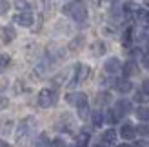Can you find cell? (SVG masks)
<instances>
[{
    "label": "cell",
    "instance_id": "cell-1",
    "mask_svg": "<svg viewBox=\"0 0 149 147\" xmlns=\"http://www.w3.org/2000/svg\"><path fill=\"white\" fill-rule=\"evenodd\" d=\"M35 131H36V118L35 116H26L24 120H20L17 127V142L20 145H27L33 140Z\"/></svg>",
    "mask_w": 149,
    "mask_h": 147
},
{
    "label": "cell",
    "instance_id": "cell-2",
    "mask_svg": "<svg viewBox=\"0 0 149 147\" xmlns=\"http://www.w3.org/2000/svg\"><path fill=\"white\" fill-rule=\"evenodd\" d=\"M62 11L65 15H69L74 22H80V24L87 20V9H86V6L80 4V2H68V4L64 6Z\"/></svg>",
    "mask_w": 149,
    "mask_h": 147
},
{
    "label": "cell",
    "instance_id": "cell-3",
    "mask_svg": "<svg viewBox=\"0 0 149 147\" xmlns=\"http://www.w3.org/2000/svg\"><path fill=\"white\" fill-rule=\"evenodd\" d=\"M36 102H38V105L47 109L51 105L56 104V93L55 89H49V87H44V89L38 91V96H36Z\"/></svg>",
    "mask_w": 149,
    "mask_h": 147
},
{
    "label": "cell",
    "instance_id": "cell-4",
    "mask_svg": "<svg viewBox=\"0 0 149 147\" xmlns=\"http://www.w3.org/2000/svg\"><path fill=\"white\" fill-rule=\"evenodd\" d=\"M87 75H89V67H87V65L86 64H77V65H74V73H73V78H71L69 85L74 87L77 84L84 82V80L87 78Z\"/></svg>",
    "mask_w": 149,
    "mask_h": 147
},
{
    "label": "cell",
    "instance_id": "cell-5",
    "mask_svg": "<svg viewBox=\"0 0 149 147\" xmlns=\"http://www.w3.org/2000/svg\"><path fill=\"white\" fill-rule=\"evenodd\" d=\"M65 102L74 105V107L86 105L87 104V94L86 93H69V94H65Z\"/></svg>",
    "mask_w": 149,
    "mask_h": 147
},
{
    "label": "cell",
    "instance_id": "cell-6",
    "mask_svg": "<svg viewBox=\"0 0 149 147\" xmlns=\"http://www.w3.org/2000/svg\"><path fill=\"white\" fill-rule=\"evenodd\" d=\"M33 22H35L33 13H17L13 17V24H18L22 27H31Z\"/></svg>",
    "mask_w": 149,
    "mask_h": 147
},
{
    "label": "cell",
    "instance_id": "cell-7",
    "mask_svg": "<svg viewBox=\"0 0 149 147\" xmlns=\"http://www.w3.org/2000/svg\"><path fill=\"white\" fill-rule=\"evenodd\" d=\"M122 69V62L118 60L116 56H113V58H107L106 62H104V71L107 73V75H116L118 71Z\"/></svg>",
    "mask_w": 149,
    "mask_h": 147
},
{
    "label": "cell",
    "instance_id": "cell-8",
    "mask_svg": "<svg viewBox=\"0 0 149 147\" xmlns=\"http://www.w3.org/2000/svg\"><path fill=\"white\" fill-rule=\"evenodd\" d=\"M113 85H115V89H116L118 93H122V94L129 93V91L133 89V84L129 82L127 78H116L115 82H113Z\"/></svg>",
    "mask_w": 149,
    "mask_h": 147
},
{
    "label": "cell",
    "instance_id": "cell-9",
    "mask_svg": "<svg viewBox=\"0 0 149 147\" xmlns=\"http://www.w3.org/2000/svg\"><path fill=\"white\" fill-rule=\"evenodd\" d=\"M120 136L124 138V140H135V136H136V129L133 127V123L129 122H125L124 126L120 127Z\"/></svg>",
    "mask_w": 149,
    "mask_h": 147
},
{
    "label": "cell",
    "instance_id": "cell-10",
    "mask_svg": "<svg viewBox=\"0 0 149 147\" xmlns=\"http://www.w3.org/2000/svg\"><path fill=\"white\" fill-rule=\"evenodd\" d=\"M115 111L118 113V116H122V114H127V113H131L133 111V105H131V102L129 100H124V98H120L115 104Z\"/></svg>",
    "mask_w": 149,
    "mask_h": 147
},
{
    "label": "cell",
    "instance_id": "cell-11",
    "mask_svg": "<svg viewBox=\"0 0 149 147\" xmlns=\"http://www.w3.org/2000/svg\"><path fill=\"white\" fill-rule=\"evenodd\" d=\"M0 38H2L4 44H9L17 38V33H15V29L11 26H6V27H0Z\"/></svg>",
    "mask_w": 149,
    "mask_h": 147
},
{
    "label": "cell",
    "instance_id": "cell-12",
    "mask_svg": "<svg viewBox=\"0 0 149 147\" xmlns=\"http://www.w3.org/2000/svg\"><path fill=\"white\" fill-rule=\"evenodd\" d=\"M116 142V131L115 129H107L102 133V144L104 145H115Z\"/></svg>",
    "mask_w": 149,
    "mask_h": 147
},
{
    "label": "cell",
    "instance_id": "cell-13",
    "mask_svg": "<svg viewBox=\"0 0 149 147\" xmlns=\"http://www.w3.org/2000/svg\"><path fill=\"white\" fill-rule=\"evenodd\" d=\"M122 71H124V75H125V76H133V75H136V73H138L136 62H135V60H127V62L122 65Z\"/></svg>",
    "mask_w": 149,
    "mask_h": 147
},
{
    "label": "cell",
    "instance_id": "cell-14",
    "mask_svg": "<svg viewBox=\"0 0 149 147\" xmlns=\"http://www.w3.org/2000/svg\"><path fill=\"white\" fill-rule=\"evenodd\" d=\"M109 100H111V94L107 91H102V93H98L95 96V105L96 107H104V105L109 104Z\"/></svg>",
    "mask_w": 149,
    "mask_h": 147
},
{
    "label": "cell",
    "instance_id": "cell-15",
    "mask_svg": "<svg viewBox=\"0 0 149 147\" xmlns=\"http://www.w3.org/2000/svg\"><path fill=\"white\" fill-rule=\"evenodd\" d=\"M35 147H51V140H49L47 133H40L35 138Z\"/></svg>",
    "mask_w": 149,
    "mask_h": 147
},
{
    "label": "cell",
    "instance_id": "cell-16",
    "mask_svg": "<svg viewBox=\"0 0 149 147\" xmlns=\"http://www.w3.org/2000/svg\"><path fill=\"white\" fill-rule=\"evenodd\" d=\"M89 133L87 131H82V133H78V136H77V147H87L89 145Z\"/></svg>",
    "mask_w": 149,
    "mask_h": 147
},
{
    "label": "cell",
    "instance_id": "cell-17",
    "mask_svg": "<svg viewBox=\"0 0 149 147\" xmlns=\"http://www.w3.org/2000/svg\"><path fill=\"white\" fill-rule=\"evenodd\" d=\"M104 120H106V116L102 114V111H93V114H91V122H93V127H102Z\"/></svg>",
    "mask_w": 149,
    "mask_h": 147
},
{
    "label": "cell",
    "instance_id": "cell-18",
    "mask_svg": "<svg viewBox=\"0 0 149 147\" xmlns=\"http://www.w3.org/2000/svg\"><path fill=\"white\" fill-rule=\"evenodd\" d=\"M135 114H136V118L140 122H149V107H142V105H140L135 111Z\"/></svg>",
    "mask_w": 149,
    "mask_h": 147
},
{
    "label": "cell",
    "instance_id": "cell-19",
    "mask_svg": "<svg viewBox=\"0 0 149 147\" xmlns=\"http://www.w3.org/2000/svg\"><path fill=\"white\" fill-rule=\"evenodd\" d=\"M82 46H84V38H82V36H77V38H73V40L69 42L68 49H69V51H78Z\"/></svg>",
    "mask_w": 149,
    "mask_h": 147
},
{
    "label": "cell",
    "instance_id": "cell-20",
    "mask_svg": "<svg viewBox=\"0 0 149 147\" xmlns=\"http://www.w3.org/2000/svg\"><path fill=\"white\" fill-rule=\"evenodd\" d=\"M147 100H149V94L144 89L135 93V102H138V104H144V102H147Z\"/></svg>",
    "mask_w": 149,
    "mask_h": 147
},
{
    "label": "cell",
    "instance_id": "cell-21",
    "mask_svg": "<svg viewBox=\"0 0 149 147\" xmlns=\"http://www.w3.org/2000/svg\"><path fill=\"white\" fill-rule=\"evenodd\" d=\"M136 135H140L142 138H149V126L147 123H140L136 127Z\"/></svg>",
    "mask_w": 149,
    "mask_h": 147
},
{
    "label": "cell",
    "instance_id": "cell-22",
    "mask_svg": "<svg viewBox=\"0 0 149 147\" xmlns=\"http://www.w3.org/2000/svg\"><path fill=\"white\" fill-rule=\"evenodd\" d=\"M118 118H120V116H118V113L115 111V109H109V111H107V114H106V120H107L109 123H115V122H118Z\"/></svg>",
    "mask_w": 149,
    "mask_h": 147
},
{
    "label": "cell",
    "instance_id": "cell-23",
    "mask_svg": "<svg viewBox=\"0 0 149 147\" xmlns=\"http://www.w3.org/2000/svg\"><path fill=\"white\" fill-rule=\"evenodd\" d=\"M9 65V56L7 55H0V73H4Z\"/></svg>",
    "mask_w": 149,
    "mask_h": 147
},
{
    "label": "cell",
    "instance_id": "cell-24",
    "mask_svg": "<svg viewBox=\"0 0 149 147\" xmlns=\"http://www.w3.org/2000/svg\"><path fill=\"white\" fill-rule=\"evenodd\" d=\"M131 40H133V29L129 27L127 31L124 33V38H122V44H124V46H129V44H131Z\"/></svg>",
    "mask_w": 149,
    "mask_h": 147
},
{
    "label": "cell",
    "instance_id": "cell-25",
    "mask_svg": "<svg viewBox=\"0 0 149 147\" xmlns=\"http://www.w3.org/2000/svg\"><path fill=\"white\" fill-rule=\"evenodd\" d=\"M17 7L22 9V13H31V4L29 2H17Z\"/></svg>",
    "mask_w": 149,
    "mask_h": 147
},
{
    "label": "cell",
    "instance_id": "cell-26",
    "mask_svg": "<svg viewBox=\"0 0 149 147\" xmlns=\"http://www.w3.org/2000/svg\"><path fill=\"white\" fill-rule=\"evenodd\" d=\"M87 111H89V105H87V104H86V105L77 107V113H78L80 118H86V116H87Z\"/></svg>",
    "mask_w": 149,
    "mask_h": 147
},
{
    "label": "cell",
    "instance_id": "cell-27",
    "mask_svg": "<svg viewBox=\"0 0 149 147\" xmlns=\"http://www.w3.org/2000/svg\"><path fill=\"white\" fill-rule=\"evenodd\" d=\"M142 65H144L146 69H149V51L142 55Z\"/></svg>",
    "mask_w": 149,
    "mask_h": 147
},
{
    "label": "cell",
    "instance_id": "cell-28",
    "mask_svg": "<svg viewBox=\"0 0 149 147\" xmlns=\"http://www.w3.org/2000/svg\"><path fill=\"white\" fill-rule=\"evenodd\" d=\"M9 9V2H0V15H6Z\"/></svg>",
    "mask_w": 149,
    "mask_h": 147
},
{
    "label": "cell",
    "instance_id": "cell-29",
    "mask_svg": "<svg viewBox=\"0 0 149 147\" xmlns=\"http://www.w3.org/2000/svg\"><path fill=\"white\" fill-rule=\"evenodd\" d=\"M7 104H9V100H7L6 96H0V109H6Z\"/></svg>",
    "mask_w": 149,
    "mask_h": 147
},
{
    "label": "cell",
    "instance_id": "cell-30",
    "mask_svg": "<svg viewBox=\"0 0 149 147\" xmlns=\"http://www.w3.org/2000/svg\"><path fill=\"white\" fill-rule=\"evenodd\" d=\"M53 144H55V147H68V145L64 144V140H62V138H56V140H55Z\"/></svg>",
    "mask_w": 149,
    "mask_h": 147
},
{
    "label": "cell",
    "instance_id": "cell-31",
    "mask_svg": "<svg viewBox=\"0 0 149 147\" xmlns=\"http://www.w3.org/2000/svg\"><path fill=\"white\" fill-rule=\"evenodd\" d=\"M133 147H147V145H146V142H135Z\"/></svg>",
    "mask_w": 149,
    "mask_h": 147
},
{
    "label": "cell",
    "instance_id": "cell-32",
    "mask_svg": "<svg viewBox=\"0 0 149 147\" xmlns=\"http://www.w3.org/2000/svg\"><path fill=\"white\" fill-rule=\"evenodd\" d=\"M144 91L149 94V80H146V82H144Z\"/></svg>",
    "mask_w": 149,
    "mask_h": 147
},
{
    "label": "cell",
    "instance_id": "cell-33",
    "mask_svg": "<svg viewBox=\"0 0 149 147\" xmlns=\"http://www.w3.org/2000/svg\"><path fill=\"white\" fill-rule=\"evenodd\" d=\"M0 147H9V145H7V144H6L4 140H0Z\"/></svg>",
    "mask_w": 149,
    "mask_h": 147
},
{
    "label": "cell",
    "instance_id": "cell-34",
    "mask_svg": "<svg viewBox=\"0 0 149 147\" xmlns=\"http://www.w3.org/2000/svg\"><path fill=\"white\" fill-rule=\"evenodd\" d=\"M93 147H106L104 144H96V145H93Z\"/></svg>",
    "mask_w": 149,
    "mask_h": 147
},
{
    "label": "cell",
    "instance_id": "cell-35",
    "mask_svg": "<svg viewBox=\"0 0 149 147\" xmlns=\"http://www.w3.org/2000/svg\"><path fill=\"white\" fill-rule=\"evenodd\" d=\"M116 147H129L127 144H122V145H116Z\"/></svg>",
    "mask_w": 149,
    "mask_h": 147
},
{
    "label": "cell",
    "instance_id": "cell-36",
    "mask_svg": "<svg viewBox=\"0 0 149 147\" xmlns=\"http://www.w3.org/2000/svg\"><path fill=\"white\" fill-rule=\"evenodd\" d=\"M146 6H147V7H149V2H146Z\"/></svg>",
    "mask_w": 149,
    "mask_h": 147
},
{
    "label": "cell",
    "instance_id": "cell-37",
    "mask_svg": "<svg viewBox=\"0 0 149 147\" xmlns=\"http://www.w3.org/2000/svg\"><path fill=\"white\" fill-rule=\"evenodd\" d=\"M68 147H73V145H68Z\"/></svg>",
    "mask_w": 149,
    "mask_h": 147
}]
</instances>
